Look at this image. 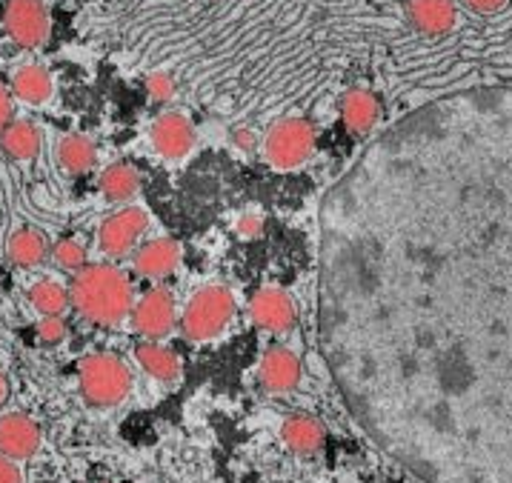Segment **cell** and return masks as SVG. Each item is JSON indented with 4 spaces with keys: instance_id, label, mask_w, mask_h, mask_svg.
<instances>
[{
    "instance_id": "9",
    "label": "cell",
    "mask_w": 512,
    "mask_h": 483,
    "mask_svg": "<svg viewBox=\"0 0 512 483\" xmlns=\"http://www.w3.org/2000/svg\"><path fill=\"white\" fill-rule=\"evenodd\" d=\"M149 141H152V149L166 161H184L195 149L198 132H195V123L189 121L184 112H164L152 123Z\"/></svg>"
},
{
    "instance_id": "18",
    "label": "cell",
    "mask_w": 512,
    "mask_h": 483,
    "mask_svg": "<svg viewBox=\"0 0 512 483\" xmlns=\"http://www.w3.org/2000/svg\"><path fill=\"white\" fill-rule=\"evenodd\" d=\"M281 438L292 452L298 455H312L324 446V426L309 418V415H292L281 426Z\"/></svg>"
},
{
    "instance_id": "17",
    "label": "cell",
    "mask_w": 512,
    "mask_h": 483,
    "mask_svg": "<svg viewBox=\"0 0 512 483\" xmlns=\"http://www.w3.org/2000/svg\"><path fill=\"white\" fill-rule=\"evenodd\" d=\"M52 75L38 66V63H26L15 75H12V95L18 101L29 103V106H41L52 98Z\"/></svg>"
},
{
    "instance_id": "26",
    "label": "cell",
    "mask_w": 512,
    "mask_h": 483,
    "mask_svg": "<svg viewBox=\"0 0 512 483\" xmlns=\"http://www.w3.org/2000/svg\"><path fill=\"white\" fill-rule=\"evenodd\" d=\"M38 338L43 343H61L66 338V323L61 315H43L38 321Z\"/></svg>"
},
{
    "instance_id": "8",
    "label": "cell",
    "mask_w": 512,
    "mask_h": 483,
    "mask_svg": "<svg viewBox=\"0 0 512 483\" xmlns=\"http://www.w3.org/2000/svg\"><path fill=\"white\" fill-rule=\"evenodd\" d=\"M175 318H178V312H175V295L169 289H164V286L149 289L144 298L132 306V312H129L132 329L141 338H146V341L166 338L172 332V326H175Z\"/></svg>"
},
{
    "instance_id": "20",
    "label": "cell",
    "mask_w": 512,
    "mask_h": 483,
    "mask_svg": "<svg viewBox=\"0 0 512 483\" xmlns=\"http://www.w3.org/2000/svg\"><path fill=\"white\" fill-rule=\"evenodd\" d=\"M138 189H141V175H138L135 166H129V163H112V166L103 169L101 195L106 201H132L138 195Z\"/></svg>"
},
{
    "instance_id": "16",
    "label": "cell",
    "mask_w": 512,
    "mask_h": 483,
    "mask_svg": "<svg viewBox=\"0 0 512 483\" xmlns=\"http://www.w3.org/2000/svg\"><path fill=\"white\" fill-rule=\"evenodd\" d=\"M135 361L149 378L161 383H172L181 378V361L178 355L158 341H144L135 346Z\"/></svg>"
},
{
    "instance_id": "14",
    "label": "cell",
    "mask_w": 512,
    "mask_h": 483,
    "mask_svg": "<svg viewBox=\"0 0 512 483\" xmlns=\"http://www.w3.org/2000/svg\"><path fill=\"white\" fill-rule=\"evenodd\" d=\"M132 266H135L138 275L152 278V281L166 278V275H172L181 266V246H178V241H172V238L149 241L135 252Z\"/></svg>"
},
{
    "instance_id": "22",
    "label": "cell",
    "mask_w": 512,
    "mask_h": 483,
    "mask_svg": "<svg viewBox=\"0 0 512 483\" xmlns=\"http://www.w3.org/2000/svg\"><path fill=\"white\" fill-rule=\"evenodd\" d=\"M58 163L69 175H83L95 166V143L86 135H63L58 143Z\"/></svg>"
},
{
    "instance_id": "25",
    "label": "cell",
    "mask_w": 512,
    "mask_h": 483,
    "mask_svg": "<svg viewBox=\"0 0 512 483\" xmlns=\"http://www.w3.org/2000/svg\"><path fill=\"white\" fill-rule=\"evenodd\" d=\"M146 92H149V98L158 103H166L172 95H175V81L166 75V72H155V75H149L146 78Z\"/></svg>"
},
{
    "instance_id": "27",
    "label": "cell",
    "mask_w": 512,
    "mask_h": 483,
    "mask_svg": "<svg viewBox=\"0 0 512 483\" xmlns=\"http://www.w3.org/2000/svg\"><path fill=\"white\" fill-rule=\"evenodd\" d=\"M464 3L475 15H495L507 6V0H464Z\"/></svg>"
},
{
    "instance_id": "24",
    "label": "cell",
    "mask_w": 512,
    "mask_h": 483,
    "mask_svg": "<svg viewBox=\"0 0 512 483\" xmlns=\"http://www.w3.org/2000/svg\"><path fill=\"white\" fill-rule=\"evenodd\" d=\"M52 258L55 263L61 266L63 272H81L83 266H86V249L81 246V241H72V238H66V241L55 243V249H52Z\"/></svg>"
},
{
    "instance_id": "13",
    "label": "cell",
    "mask_w": 512,
    "mask_h": 483,
    "mask_svg": "<svg viewBox=\"0 0 512 483\" xmlns=\"http://www.w3.org/2000/svg\"><path fill=\"white\" fill-rule=\"evenodd\" d=\"M407 18L410 23L430 38L450 35L458 23V9L452 0H410L407 3Z\"/></svg>"
},
{
    "instance_id": "6",
    "label": "cell",
    "mask_w": 512,
    "mask_h": 483,
    "mask_svg": "<svg viewBox=\"0 0 512 483\" xmlns=\"http://www.w3.org/2000/svg\"><path fill=\"white\" fill-rule=\"evenodd\" d=\"M146 229H149V215H146L144 209L141 206H123L121 212L109 215L101 223L98 249L106 258L121 261L126 255H132V249L144 238Z\"/></svg>"
},
{
    "instance_id": "15",
    "label": "cell",
    "mask_w": 512,
    "mask_h": 483,
    "mask_svg": "<svg viewBox=\"0 0 512 483\" xmlns=\"http://www.w3.org/2000/svg\"><path fill=\"white\" fill-rule=\"evenodd\" d=\"M341 121L352 135H369L381 121V103L367 89H349L341 98Z\"/></svg>"
},
{
    "instance_id": "4",
    "label": "cell",
    "mask_w": 512,
    "mask_h": 483,
    "mask_svg": "<svg viewBox=\"0 0 512 483\" xmlns=\"http://www.w3.org/2000/svg\"><path fill=\"white\" fill-rule=\"evenodd\" d=\"M235 298L226 286H204L195 292L181 315V332L192 343H209L221 338L235 321Z\"/></svg>"
},
{
    "instance_id": "28",
    "label": "cell",
    "mask_w": 512,
    "mask_h": 483,
    "mask_svg": "<svg viewBox=\"0 0 512 483\" xmlns=\"http://www.w3.org/2000/svg\"><path fill=\"white\" fill-rule=\"evenodd\" d=\"M0 483H23L18 463L9 461L6 455H0Z\"/></svg>"
},
{
    "instance_id": "1",
    "label": "cell",
    "mask_w": 512,
    "mask_h": 483,
    "mask_svg": "<svg viewBox=\"0 0 512 483\" xmlns=\"http://www.w3.org/2000/svg\"><path fill=\"white\" fill-rule=\"evenodd\" d=\"M318 338L390 461L424 483H512V86L412 109L329 186Z\"/></svg>"
},
{
    "instance_id": "12",
    "label": "cell",
    "mask_w": 512,
    "mask_h": 483,
    "mask_svg": "<svg viewBox=\"0 0 512 483\" xmlns=\"http://www.w3.org/2000/svg\"><path fill=\"white\" fill-rule=\"evenodd\" d=\"M252 323L272 335H284L295 326V303L284 289H261L249 301Z\"/></svg>"
},
{
    "instance_id": "7",
    "label": "cell",
    "mask_w": 512,
    "mask_h": 483,
    "mask_svg": "<svg viewBox=\"0 0 512 483\" xmlns=\"http://www.w3.org/2000/svg\"><path fill=\"white\" fill-rule=\"evenodd\" d=\"M3 29L21 49H38L49 38V12L43 0H6Z\"/></svg>"
},
{
    "instance_id": "21",
    "label": "cell",
    "mask_w": 512,
    "mask_h": 483,
    "mask_svg": "<svg viewBox=\"0 0 512 483\" xmlns=\"http://www.w3.org/2000/svg\"><path fill=\"white\" fill-rule=\"evenodd\" d=\"M6 252H9V261L15 263V266L32 269V266H41V263L46 261L49 243L43 241V235L41 232H35V229H18V232L9 238Z\"/></svg>"
},
{
    "instance_id": "2",
    "label": "cell",
    "mask_w": 512,
    "mask_h": 483,
    "mask_svg": "<svg viewBox=\"0 0 512 483\" xmlns=\"http://www.w3.org/2000/svg\"><path fill=\"white\" fill-rule=\"evenodd\" d=\"M69 303L78 309L83 321L95 326H118L129 318L135 298L129 278L112 263H86L72 275Z\"/></svg>"
},
{
    "instance_id": "29",
    "label": "cell",
    "mask_w": 512,
    "mask_h": 483,
    "mask_svg": "<svg viewBox=\"0 0 512 483\" xmlns=\"http://www.w3.org/2000/svg\"><path fill=\"white\" fill-rule=\"evenodd\" d=\"M9 123H12V92H6L0 86V135Z\"/></svg>"
},
{
    "instance_id": "5",
    "label": "cell",
    "mask_w": 512,
    "mask_h": 483,
    "mask_svg": "<svg viewBox=\"0 0 512 483\" xmlns=\"http://www.w3.org/2000/svg\"><path fill=\"white\" fill-rule=\"evenodd\" d=\"M315 146H318V135L312 121L298 115L281 118L264 135V161L278 172H292L312 161Z\"/></svg>"
},
{
    "instance_id": "23",
    "label": "cell",
    "mask_w": 512,
    "mask_h": 483,
    "mask_svg": "<svg viewBox=\"0 0 512 483\" xmlns=\"http://www.w3.org/2000/svg\"><path fill=\"white\" fill-rule=\"evenodd\" d=\"M29 301L41 315H63L69 303V289H63L58 281H38L29 289Z\"/></svg>"
},
{
    "instance_id": "30",
    "label": "cell",
    "mask_w": 512,
    "mask_h": 483,
    "mask_svg": "<svg viewBox=\"0 0 512 483\" xmlns=\"http://www.w3.org/2000/svg\"><path fill=\"white\" fill-rule=\"evenodd\" d=\"M235 143L241 146V149H246V152H252L255 146H258V135L255 132H249V129H235Z\"/></svg>"
},
{
    "instance_id": "10",
    "label": "cell",
    "mask_w": 512,
    "mask_h": 483,
    "mask_svg": "<svg viewBox=\"0 0 512 483\" xmlns=\"http://www.w3.org/2000/svg\"><path fill=\"white\" fill-rule=\"evenodd\" d=\"M43 443L41 423L23 412H9L0 418V455L9 461H26L32 458Z\"/></svg>"
},
{
    "instance_id": "31",
    "label": "cell",
    "mask_w": 512,
    "mask_h": 483,
    "mask_svg": "<svg viewBox=\"0 0 512 483\" xmlns=\"http://www.w3.org/2000/svg\"><path fill=\"white\" fill-rule=\"evenodd\" d=\"M9 401V378L0 372V406Z\"/></svg>"
},
{
    "instance_id": "3",
    "label": "cell",
    "mask_w": 512,
    "mask_h": 483,
    "mask_svg": "<svg viewBox=\"0 0 512 483\" xmlns=\"http://www.w3.org/2000/svg\"><path fill=\"white\" fill-rule=\"evenodd\" d=\"M78 383H81L83 401L98 409H112L129 398L132 392V372L129 366L106 352L86 355L78 366Z\"/></svg>"
},
{
    "instance_id": "11",
    "label": "cell",
    "mask_w": 512,
    "mask_h": 483,
    "mask_svg": "<svg viewBox=\"0 0 512 483\" xmlns=\"http://www.w3.org/2000/svg\"><path fill=\"white\" fill-rule=\"evenodd\" d=\"M301 383V361L287 346H272L258 363V386L269 395H287Z\"/></svg>"
},
{
    "instance_id": "19",
    "label": "cell",
    "mask_w": 512,
    "mask_h": 483,
    "mask_svg": "<svg viewBox=\"0 0 512 483\" xmlns=\"http://www.w3.org/2000/svg\"><path fill=\"white\" fill-rule=\"evenodd\" d=\"M0 149L12 161H32L41 152V132L32 121H12L0 135Z\"/></svg>"
}]
</instances>
